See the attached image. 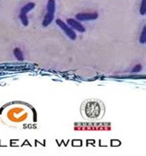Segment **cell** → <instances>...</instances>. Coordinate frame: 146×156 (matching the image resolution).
Here are the masks:
<instances>
[{
  "mask_svg": "<svg viewBox=\"0 0 146 156\" xmlns=\"http://www.w3.org/2000/svg\"><path fill=\"white\" fill-rule=\"evenodd\" d=\"M55 0H48L46 6V14L43 20L44 27H47L52 23L55 17Z\"/></svg>",
  "mask_w": 146,
  "mask_h": 156,
  "instance_id": "1",
  "label": "cell"
},
{
  "mask_svg": "<svg viewBox=\"0 0 146 156\" xmlns=\"http://www.w3.org/2000/svg\"><path fill=\"white\" fill-rule=\"evenodd\" d=\"M35 7V4L34 2H30V3H27L26 5H24L20 12V20L22 23L23 26H28L29 25V19L27 14L30 12L32 9H34V8Z\"/></svg>",
  "mask_w": 146,
  "mask_h": 156,
  "instance_id": "2",
  "label": "cell"
},
{
  "mask_svg": "<svg viewBox=\"0 0 146 156\" xmlns=\"http://www.w3.org/2000/svg\"><path fill=\"white\" fill-rule=\"evenodd\" d=\"M55 22H56L57 26L63 30V32L66 34V35H67L69 39H71V40H76L77 35H76L75 30H72L67 23H65V22H64L62 20H60V19H57V20H55Z\"/></svg>",
  "mask_w": 146,
  "mask_h": 156,
  "instance_id": "3",
  "label": "cell"
},
{
  "mask_svg": "<svg viewBox=\"0 0 146 156\" xmlns=\"http://www.w3.org/2000/svg\"><path fill=\"white\" fill-rule=\"evenodd\" d=\"M85 113L89 117H96L100 113V106L97 103H89L85 107Z\"/></svg>",
  "mask_w": 146,
  "mask_h": 156,
  "instance_id": "4",
  "label": "cell"
},
{
  "mask_svg": "<svg viewBox=\"0 0 146 156\" xmlns=\"http://www.w3.org/2000/svg\"><path fill=\"white\" fill-rule=\"evenodd\" d=\"M76 20L79 21H88V20H94L98 18V13L96 12H93V13H89V12H82V13H78L75 16Z\"/></svg>",
  "mask_w": 146,
  "mask_h": 156,
  "instance_id": "5",
  "label": "cell"
},
{
  "mask_svg": "<svg viewBox=\"0 0 146 156\" xmlns=\"http://www.w3.org/2000/svg\"><path fill=\"white\" fill-rule=\"evenodd\" d=\"M67 22H68V25L72 29V30H78L80 33H84L85 32V27L77 20L75 19H68L67 20Z\"/></svg>",
  "mask_w": 146,
  "mask_h": 156,
  "instance_id": "6",
  "label": "cell"
},
{
  "mask_svg": "<svg viewBox=\"0 0 146 156\" xmlns=\"http://www.w3.org/2000/svg\"><path fill=\"white\" fill-rule=\"evenodd\" d=\"M13 54H14V56L16 57V59H18L19 61H22V60L24 59L23 53H22V51H21L19 47L14 48V50H13Z\"/></svg>",
  "mask_w": 146,
  "mask_h": 156,
  "instance_id": "7",
  "label": "cell"
},
{
  "mask_svg": "<svg viewBox=\"0 0 146 156\" xmlns=\"http://www.w3.org/2000/svg\"><path fill=\"white\" fill-rule=\"evenodd\" d=\"M140 43L141 44H144L146 43V27L145 26L143 27L142 32H141V36H140Z\"/></svg>",
  "mask_w": 146,
  "mask_h": 156,
  "instance_id": "8",
  "label": "cell"
},
{
  "mask_svg": "<svg viewBox=\"0 0 146 156\" xmlns=\"http://www.w3.org/2000/svg\"><path fill=\"white\" fill-rule=\"evenodd\" d=\"M146 13V0H141V8H140V14L141 16H144Z\"/></svg>",
  "mask_w": 146,
  "mask_h": 156,
  "instance_id": "9",
  "label": "cell"
},
{
  "mask_svg": "<svg viewBox=\"0 0 146 156\" xmlns=\"http://www.w3.org/2000/svg\"><path fill=\"white\" fill-rule=\"evenodd\" d=\"M141 69H142V66L139 64V65L135 66V67L131 69V72H140Z\"/></svg>",
  "mask_w": 146,
  "mask_h": 156,
  "instance_id": "10",
  "label": "cell"
}]
</instances>
